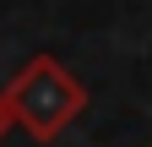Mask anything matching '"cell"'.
<instances>
[{
    "label": "cell",
    "instance_id": "1",
    "mask_svg": "<svg viewBox=\"0 0 152 147\" xmlns=\"http://www.w3.org/2000/svg\"><path fill=\"white\" fill-rule=\"evenodd\" d=\"M6 104H11V115L22 120V131H27L33 142H54V136L87 109V87L76 82L54 54H38V60L22 65V76L11 82Z\"/></svg>",
    "mask_w": 152,
    "mask_h": 147
},
{
    "label": "cell",
    "instance_id": "2",
    "mask_svg": "<svg viewBox=\"0 0 152 147\" xmlns=\"http://www.w3.org/2000/svg\"><path fill=\"white\" fill-rule=\"evenodd\" d=\"M11 125H16V115H11V104H6V98H0V136H6V131H11Z\"/></svg>",
    "mask_w": 152,
    "mask_h": 147
}]
</instances>
